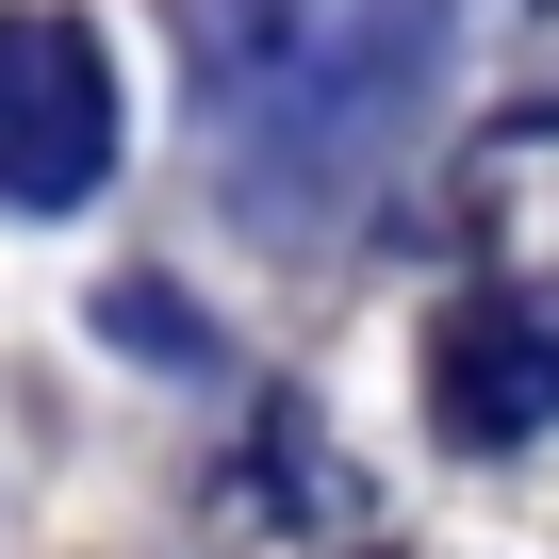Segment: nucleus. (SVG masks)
Here are the masks:
<instances>
[{
	"label": "nucleus",
	"instance_id": "4",
	"mask_svg": "<svg viewBox=\"0 0 559 559\" xmlns=\"http://www.w3.org/2000/svg\"><path fill=\"white\" fill-rule=\"evenodd\" d=\"M99 330H116V346H165V362H198V313L165 297V280H116V297H99Z\"/></svg>",
	"mask_w": 559,
	"mask_h": 559
},
{
	"label": "nucleus",
	"instance_id": "2",
	"mask_svg": "<svg viewBox=\"0 0 559 559\" xmlns=\"http://www.w3.org/2000/svg\"><path fill=\"white\" fill-rule=\"evenodd\" d=\"M116 181V50L67 0L0 17V214H83Z\"/></svg>",
	"mask_w": 559,
	"mask_h": 559
},
{
	"label": "nucleus",
	"instance_id": "1",
	"mask_svg": "<svg viewBox=\"0 0 559 559\" xmlns=\"http://www.w3.org/2000/svg\"><path fill=\"white\" fill-rule=\"evenodd\" d=\"M444 67V0H181V99L247 214H313L395 165Z\"/></svg>",
	"mask_w": 559,
	"mask_h": 559
},
{
	"label": "nucleus",
	"instance_id": "3",
	"mask_svg": "<svg viewBox=\"0 0 559 559\" xmlns=\"http://www.w3.org/2000/svg\"><path fill=\"white\" fill-rule=\"evenodd\" d=\"M428 412L444 444H543L559 428V297H526V280H477V297H444L428 330Z\"/></svg>",
	"mask_w": 559,
	"mask_h": 559
}]
</instances>
